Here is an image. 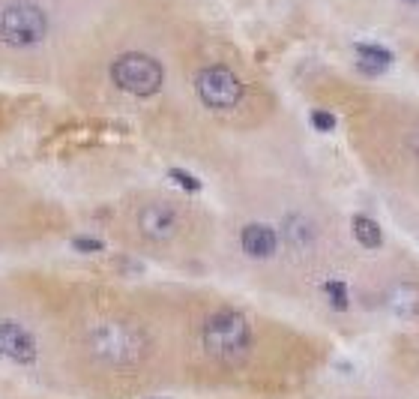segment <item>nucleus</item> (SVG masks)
<instances>
[{
	"mask_svg": "<svg viewBox=\"0 0 419 399\" xmlns=\"http://www.w3.org/2000/svg\"><path fill=\"white\" fill-rule=\"evenodd\" d=\"M201 339H204L207 355H213L216 360H225V364H240L252 348L249 319L236 310H218L204 321Z\"/></svg>",
	"mask_w": 419,
	"mask_h": 399,
	"instance_id": "1",
	"label": "nucleus"
},
{
	"mask_svg": "<svg viewBox=\"0 0 419 399\" xmlns=\"http://www.w3.org/2000/svg\"><path fill=\"white\" fill-rule=\"evenodd\" d=\"M90 348L111 366H135L147 355V337L129 321H102L90 330Z\"/></svg>",
	"mask_w": 419,
	"mask_h": 399,
	"instance_id": "2",
	"label": "nucleus"
},
{
	"mask_svg": "<svg viewBox=\"0 0 419 399\" xmlns=\"http://www.w3.org/2000/svg\"><path fill=\"white\" fill-rule=\"evenodd\" d=\"M111 78H114L117 87L126 90V94H132V96H153L162 87V66H159V60L150 57V54L129 51V54H123V57L114 60Z\"/></svg>",
	"mask_w": 419,
	"mask_h": 399,
	"instance_id": "3",
	"label": "nucleus"
},
{
	"mask_svg": "<svg viewBox=\"0 0 419 399\" xmlns=\"http://www.w3.org/2000/svg\"><path fill=\"white\" fill-rule=\"evenodd\" d=\"M48 33V18L36 3H9L0 12V39L15 48L36 45Z\"/></svg>",
	"mask_w": 419,
	"mask_h": 399,
	"instance_id": "4",
	"label": "nucleus"
},
{
	"mask_svg": "<svg viewBox=\"0 0 419 399\" xmlns=\"http://www.w3.org/2000/svg\"><path fill=\"white\" fill-rule=\"evenodd\" d=\"M198 96L207 108H218V112H227L243 99V85L240 78L234 76L227 66H207L198 72L195 78Z\"/></svg>",
	"mask_w": 419,
	"mask_h": 399,
	"instance_id": "5",
	"label": "nucleus"
},
{
	"mask_svg": "<svg viewBox=\"0 0 419 399\" xmlns=\"http://www.w3.org/2000/svg\"><path fill=\"white\" fill-rule=\"evenodd\" d=\"M177 225H180V216H177V211L171 204H147L138 213V229H141L144 238H150V240L174 238Z\"/></svg>",
	"mask_w": 419,
	"mask_h": 399,
	"instance_id": "6",
	"label": "nucleus"
},
{
	"mask_svg": "<svg viewBox=\"0 0 419 399\" xmlns=\"http://www.w3.org/2000/svg\"><path fill=\"white\" fill-rule=\"evenodd\" d=\"M0 357H9L15 364H33L36 360L33 337L12 321H0Z\"/></svg>",
	"mask_w": 419,
	"mask_h": 399,
	"instance_id": "7",
	"label": "nucleus"
},
{
	"mask_svg": "<svg viewBox=\"0 0 419 399\" xmlns=\"http://www.w3.org/2000/svg\"><path fill=\"white\" fill-rule=\"evenodd\" d=\"M240 243H243V252L252 258H270L279 247V234L270 229V225H261V222H252L245 225L243 234H240Z\"/></svg>",
	"mask_w": 419,
	"mask_h": 399,
	"instance_id": "8",
	"label": "nucleus"
},
{
	"mask_svg": "<svg viewBox=\"0 0 419 399\" xmlns=\"http://www.w3.org/2000/svg\"><path fill=\"white\" fill-rule=\"evenodd\" d=\"M389 310L398 319H416L419 315V288L413 283H398L389 292Z\"/></svg>",
	"mask_w": 419,
	"mask_h": 399,
	"instance_id": "9",
	"label": "nucleus"
},
{
	"mask_svg": "<svg viewBox=\"0 0 419 399\" xmlns=\"http://www.w3.org/2000/svg\"><path fill=\"white\" fill-rule=\"evenodd\" d=\"M357 63L362 72H371V76H378V72H384L389 63H393V54H389L387 48H380V45H366L360 42L357 45Z\"/></svg>",
	"mask_w": 419,
	"mask_h": 399,
	"instance_id": "10",
	"label": "nucleus"
},
{
	"mask_svg": "<svg viewBox=\"0 0 419 399\" xmlns=\"http://www.w3.org/2000/svg\"><path fill=\"white\" fill-rule=\"evenodd\" d=\"M353 238H357L366 249H378L384 243V231L371 216H353Z\"/></svg>",
	"mask_w": 419,
	"mask_h": 399,
	"instance_id": "11",
	"label": "nucleus"
},
{
	"mask_svg": "<svg viewBox=\"0 0 419 399\" xmlns=\"http://www.w3.org/2000/svg\"><path fill=\"white\" fill-rule=\"evenodd\" d=\"M285 238L290 247H308V243L315 240V229H312V222L306 220V216H288L285 220Z\"/></svg>",
	"mask_w": 419,
	"mask_h": 399,
	"instance_id": "12",
	"label": "nucleus"
},
{
	"mask_svg": "<svg viewBox=\"0 0 419 399\" xmlns=\"http://www.w3.org/2000/svg\"><path fill=\"white\" fill-rule=\"evenodd\" d=\"M326 297H330L333 310H348V288H344L342 279H330V283L324 285Z\"/></svg>",
	"mask_w": 419,
	"mask_h": 399,
	"instance_id": "13",
	"label": "nucleus"
},
{
	"mask_svg": "<svg viewBox=\"0 0 419 399\" xmlns=\"http://www.w3.org/2000/svg\"><path fill=\"white\" fill-rule=\"evenodd\" d=\"M168 177H171V180H177V184L183 186L186 193H198V189H201V180H198L195 175H189V171H183V168H171V171H168Z\"/></svg>",
	"mask_w": 419,
	"mask_h": 399,
	"instance_id": "14",
	"label": "nucleus"
},
{
	"mask_svg": "<svg viewBox=\"0 0 419 399\" xmlns=\"http://www.w3.org/2000/svg\"><path fill=\"white\" fill-rule=\"evenodd\" d=\"M312 126H315V130H321V132H330V130H335V114L317 108V112H312Z\"/></svg>",
	"mask_w": 419,
	"mask_h": 399,
	"instance_id": "15",
	"label": "nucleus"
},
{
	"mask_svg": "<svg viewBox=\"0 0 419 399\" xmlns=\"http://www.w3.org/2000/svg\"><path fill=\"white\" fill-rule=\"evenodd\" d=\"M72 247L78 252H102V240H93V238H75Z\"/></svg>",
	"mask_w": 419,
	"mask_h": 399,
	"instance_id": "16",
	"label": "nucleus"
},
{
	"mask_svg": "<svg viewBox=\"0 0 419 399\" xmlns=\"http://www.w3.org/2000/svg\"><path fill=\"white\" fill-rule=\"evenodd\" d=\"M114 265H117V270H132V274H141V267L132 265V261H126V258H117Z\"/></svg>",
	"mask_w": 419,
	"mask_h": 399,
	"instance_id": "17",
	"label": "nucleus"
},
{
	"mask_svg": "<svg viewBox=\"0 0 419 399\" xmlns=\"http://www.w3.org/2000/svg\"><path fill=\"white\" fill-rule=\"evenodd\" d=\"M407 3H416V0H407Z\"/></svg>",
	"mask_w": 419,
	"mask_h": 399,
	"instance_id": "18",
	"label": "nucleus"
},
{
	"mask_svg": "<svg viewBox=\"0 0 419 399\" xmlns=\"http://www.w3.org/2000/svg\"><path fill=\"white\" fill-rule=\"evenodd\" d=\"M0 112H3V108H0Z\"/></svg>",
	"mask_w": 419,
	"mask_h": 399,
	"instance_id": "19",
	"label": "nucleus"
}]
</instances>
